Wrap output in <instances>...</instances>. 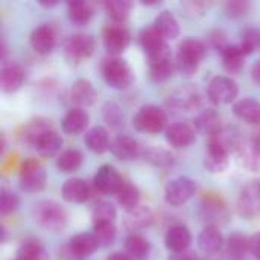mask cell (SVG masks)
Here are the masks:
<instances>
[{
	"label": "cell",
	"mask_w": 260,
	"mask_h": 260,
	"mask_svg": "<svg viewBox=\"0 0 260 260\" xmlns=\"http://www.w3.org/2000/svg\"><path fill=\"white\" fill-rule=\"evenodd\" d=\"M207 53V46L204 41L198 38H186L178 44L177 56H175V67L184 76H192L203 58Z\"/></svg>",
	"instance_id": "6da1fadb"
},
{
	"label": "cell",
	"mask_w": 260,
	"mask_h": 260,
	"mask_svg": "<svg viewBox=\"0 0 260 260\" xmlns=\"http://www.w3.org/2000/svg\"><path fill=\"white\" fill-rule=\"evenodd\" d=\"M32 213H34L35 222L41 229L52 232V233L62 232L69 221V215L66 209L53 200H43L37 203Z\"/></svg>",
	"instance_id": "7a4b0ae2"
},
{
	"label": "cell",
	"mask_w": 260,
	"mask_h": 260,
	"mask_svg": "<svg viewBox=\"0 0 260 260\" xmlns=\"http://www.w3.org/2000/svg\"><path fill=\"white\" fill-rule=\"evenodd\" d=\"M102 78L116 90H125L134 82V72L129 64L119 56H108L101 64Z\"/></svg>",
	"instance_id": "3957f363"
},
{
	"label": "cell",
	"mask_w": 260,
	"mask_h": 260,
	"mask_svg": "<svg viewBox=\"0 0 260 260\" xmlns=\"http://www.w3.org/2000/svg\"><path fill=\"white\" fill-rule=\"evenodd\" d=\"M168 116L163 108L154 104H146L137 110L133 117V125L146 134H158L166 129Z\"/></svg>",
	"instance_id": "277c9868"
},
{
	"label": "cell",
	"mask_w": 260,
	"mask_h": 260,
	"mask_svg": "<svg viewBox=\"0 0 260 260\" xmlns=\"http://www.w3.org/2000/svg\"><path fill=\"white\" fill-rule=\"evenodd\" d=\"M239 93V87L236 81L230 76L225 75H218L215 76L207 87V94L209 99L215 105H227L232 104Z\"/></svg>",
	"instance_id": "5b68a950"
},
{
	"label": "cell",
	"mask_w": 260,
	"mask_h": 260,
	"mask_svg": "<svg viewBox=\"0 0 260 260\" xmlns=\"http://www.w3.org/2000/svg\"><path fill=\"white\" fill-rule=\"evenodd\" d=\"M102 41H104L105 49L113 56H117L122 52H125L126 47L129 46L131 34L123 23L111 21L102 29Z\"/></svg>",
	"instance_id": "8992f818"
},
{
	"label": "cell",
	"mask_w": 260,
	"mask_h": 260,
	"mask_svg": "<svg viewBox=\"0 0 260 260\" xmlns=\"http://www.w3.org/2000/svg\"><path fill=\"white\" fill-rule=\"evenodd\" d=\"M46 171L43 165L34 158L26 160L20 169V187L24 192H40L46 187Z\"/></svg>",
	"instance_id": "52a82bcc"
},
{
	"label": "cell",
	"mask_w": 260,
	"mask_h": 260,
	"mask_svg": "<svg viewBox=\"0 0 260 260\" xmlns=\"http://www.w3.org/2000/svg\"><path fill=\"white\" fill-rule=\"evenodd\" d=\"M197 192V184L189 177H177L165 187V200L169 206L186 204Z\"/></svg>",
	"instance_id": "ba28073f"
},
{
	"label": "cell",
	"mask_w": 260,
	"mask_h": 260,
	"mask_svg": "<svg viewBox=\"0 0 260 260\" xmlns=\"http://www.w3.org/2000/svg\"><path fill=\"white\" fill-rule=\"evenodd\" d=\"M94 38L88 34H73L64 41V53L72 62H81L94 52Z\"/></svg>",
	"instance_id": "9c48e42d"
},
{
	"label": "cell",
	"mask_w": 260,
	"mask_h": 260,
	"mask_svg": "<svg viewBox=\"0 0 260 260\" xmlns=\"http://www.w3.org/2000/svg\"><path fill=\"white\" fill-rule=\"evenodd\" d=\"M238 210L244 218L260 215V180H253L244 186L238 198Z\"/></svg>",
	"instance_id": "30bf717a"
},
{
	"label": "cell",
	"mask_w": 260,
	"mask_h": 260,
	"mask_svg": "<svg viewBox=\"0 0 260 260\" xmlns=\"http://www.w3.org/2000/svg\"><path fill=\"white\" fill-rule=\"evenodd\" d=\"M236 157L242 168L250 172L260 171V136L242 139L236 148Z\"/></svg>",
	"instance_id": "8fae6325"
},
{
	"label": "cell",
	"mask_w": 260,
	"mask_h": 260,
	"mask_svg": "<svg viewBox=\"0 0 260 260\" xmlns=\"http://www.w3.org/2000/svg\"><path fill=\"white\" fill-rule=\"evenodd\" d=\"M148 61H149V76L155 82L168 81L177 70L175 59H172V53L169 47L154 56H149Z\"/></svg>",
	"instance_id": "7c38bea8"
},
{
	"label": "cell",
	"mask_w": 260,
	"mask_h": 260,
	"mask_svg": "<svg viewBox=\"0 0 260 260\" xmlns=\"http://www.w3.org/2000/svg\"><path fill=\"white\" fill-rule=\"evenodd\" d=\"M168 105L175 111H193L201 105V94L193 85H183L169 96Z\"/></svg>",
	"instance_id": "4fadbf2b"
},
{
	"label": "cell",
	"mask_w": 260,
	"mask_h": 260,
	"mask_svg": "<svg viewBox=\"0 0 260 260\" xmlns=\"http://www.w3.org/2000/svg\"><path fill=\"white\" fill-rule=\"evenodd\" d=\"M122 184H123V180L120 174L117 172L116 168L110 165H102L93 177L94 189L104 195H111V193L116 195Z\"/></svg>",
	"instance_id": "5bb4252c"
},
{
	"label": "cell",
	"mask_w": 260,
	"mask_h": 260,
	"mask_svg": "<svg viewBox=\"0 0 260 260\" xmlns=\"http://www.w3.org/2000/svg\"><path fill=\"white\" fill-rule=\"evenodd\" d=\"M166 140L171 146L183 149L190 146L197 139V129L186 122H175L166 128Z\"/></svg>",
	"instance_id": "9a60e30c"
},
{
	"label": "cell",
	"mask_w": 260,
	"mask_h": 260,
	"mask_svg": "<svg viewBox=\"0 0 260 260\" xmlns=\"http://www.w3.org/2000/svg\"><path fill=\"white\" fill-rule=\"evenodd\" d=\"M24 82V70L14 61H2L0 69V88L5 93L17 91Z\"/></svg>",
	"instance_id": "2e32d148"
},
{
	"label": "cell",
	"mask_w": 260,
	"mask_h": 260,
	"mask_svg": "<svg viewBox=\"0 0 260 260\" xmlns=\"http://www.w3.org/2000/svg\"><path fill=\"white\" fill-rule=\"evenodd\" d=\"M30 46L35 52L41 53V55H47L50 53L58 41L56 32L50 24H40L37 26L32 32H30Z\"/></svg>",
	"instance_id": "e0dca14e"
},
{
	"label": "cell",
	"mask_w": 260,
	"mask_h": 260,
	"mask_svg": "<svg viewBox=\"0 0 260 260\" xmlns=\"http://www.w3.org/2000/svg\"><path fill=\"white\" fill-rule=\"evenodd\" d=\"M139 43L142 46V49L145 50V53L149 56H154L157 53H160L161 50L168 49V43L165 40V37L161 35V32L154 26H148V27H143L139 34Z\"/></svg>",
	"instance_id": "ac0fdd59"
},
{
	"label": "cell",
	"mask_w": 260,
	"mask_h": 260,
	"mask_svg": "<svg viewBox=\"0 0 260 260\" xmlns=\"http://www.w3.org/2000/svg\"><path fill=\"white\" fill-rule=\"evenodd\" d=\"M192 244V235L190 230L183 224L172 225L165 236V245L172 253H183L187 251Z\"/></svg>",
	"instance_id": "d6986e66"
},
{
	"label": "cell",
	"mask_w": 260,
	"mask_h": 260,
	"mask_svg": "<svg viewBox=\"0 0 260 260\" xmlns=\"http://www.w3.org/2000/svg\"><path fill=\"white\" fill-rule=\"evenodd\" d=\"M99 248L93 233H78L69 241V251L76 260L87 259Z\"/></svg>",
	"instance_id": "ffe728a7"
},
{
	"label": "cell",
	"mask_w": 260,
	"mask_h": 260,
	"mask_svg": "<svg viewBox=\"0 0 260 260\" xmlns=\"http://www.w3.org/2000/svg\"><path fill=\"white\" fill-rule=\"evenodd\" d=\"M110 151L117 160H122V161L134 160L140 152L137 140L126 134H119L117 137H114L111 142Z\"/></svg>",
	"instance_id": "44dd1931"
},
{
	"label": "cell",
	"mask_w": 260,
	"mask_h": 260,
	"mask_svg": "<svg viewBox=\"0 0 260 260\" xmlns=\"http://www.w3.org/2000/svg\"><path fill=\"white\" fill-rule=\"evenodd\" d=\"M70 99L78 108L85 110L87 107L93 105V102L96 99V90L90 81L78 79L73 82V85L70 88Z\"/></svg>",
	"instance_id": "7402d4cb"
},
{
	"label": "cell",
	"mask_w": 260,
	"mask_h": 260,
	"mask_svg": "<svg viewBox=\"0 0 260 260\" xmlns=\"http://www.w3.org/2000/svg\"><path fill=\"white\" fill-rule=\"evenodd\" d=\"M225 241L222 233L215 225H207L198 236V247L204 254H216L224 247Z\"/></svg>",
	"instance_id": "603a6c76"
},
{
	"label": "cell",
	"mask_w": 260,
	"mask_h": 260,
	"mask_svg": "<svg viewBox=\"0 0 260 260\" xmlns=\"http://www.w3.org/2000/svg\"><path fill=\"white\" fill-rule=\"evenodd\" d=\"M87 125H88V114L84 108H78V107L69 110L61 122L62 131L69 136L81 134L82 131H85Z\"/></svg>",
	"instance_id": "cb8c5ba5"
},
{
	"label": "cell",
	"mask_w": 260,
	"mask_h": 260,
	"mask_svg": "<svg viewBox=\"0 0 260 260\" xmlns=\"http://www.w3.org/2000/svg\"><path fill=\"white\" fill-rule=\"evenodd\" d=\"M62 198L67 203H85L90 197V187L82 178H69L61 189Z\"/></svg>",
	"instance_id": "d4e9b609"
},
{
	"label": "cell",
	"mask_w": 260,
	"mask_h": 260,
	"mask_svg": "<svg viewBox=\"0 0 260 260\" xmlns=\"http://www.w3.org/2000/svg\"><path fill=\"white\" fill-rule=\"evenodd\" d=\"M233 113L244 122L250 125L260 123V102L253 98H244L235 102Z\"/></svg>",
	"instance_id": "484cf974"
},
{
	"label": "cell",
	"mask_w": 260,
	"mask_h": 260,
	"mask_svg": "<svg viewBox=\"0 0 260 260\" xmlns=\"http://www.w3.org/2000/svg\"><path fill=\"white\" fill-rule=\"evenodd\" d=\"M53 129L52 126V122L49 119H43V117H38V119H34L30 120L24 128H23V134H21V139L26 145H29L30 148H35V145L38 143V140L47 133Z\"/></svg>",
	"instance_id": "4316f807"
},
{
	"label": "cell",
	"mask_w": 260,
	"mask_h": 260,
	"mask_svg": "<svg viewBox=\"0 0 260 260\" xmlns=\"http://www.w3.org/2000/svg\"><path fill=\"white\" fill-rule=\"evenodd\" d=\"M84 143H85V146H87L91 152H96V154H104V152L108 151L110 146H111L108 131H107L104 126H99V125L90 128V129L85 133Z\"/></svg>",
	"instance_id": "83f0119b"
},
{
	"label": "cell",
	"mask_w": 260,
	"mask_h": 260,
	"mask_svg": "<svg viewBox=\"0 0 260 260\" xmlns=\"http://www.w3.org/2000/svg\"><path fill=\"white\" fill-rule=\"evenodd\" d=\"M230 154L218 146L207 145V151L204 155V166L212 174H221L229 168L230 163Z\"/></svg>",
	"instance_id": "f1b7e54d"
},
{
	"label": "cell",
	"mask_w": 260,
	"mask_h": 260,
	"mask_svg": "<svg viewBox=\"0 0 260 260\" xmlns=\"http://www.w3.org/2000/svg\"><path fill=\"white\" fill-rule=\"evenodd\" d=\"M125 251L131 260H146L151 253V244L139 233H131L125 239Z\"/></svg>",
	"instance_id": "f546056e"
},
{
	"label": "cell",
	"mask_w": 260,
	"mask_h": 260,
	"mask_svg": "<svg viewBox=\"0 0 260 260\" xmlns=\"http://www.w3.org/2000/svg\"><path fill=\"white\" fill-rule=\"evenodd\" d=\"M154 219V213L148 206H137L136 209L126 212V218H125V225L129 232H137L142 230L148 225H151Z\"/></svg>",
	"instance_id": "4dcf8cb0"
},
{
	"label": "cell",
	"mask_w": 260,
	"mask_h": 260,
	"mask_svg": "<svg viewBox=\"0 0 260 260\" xmlns=\"http://www.w3.org/2000/svg\"><path fill=\"white\" fill-rule=\"evenodd\" d=\"M222 66L229 73H238L245 64V52L239 44H229L222 52Z\"/></svg>",
	"instance_id": "1f68e13d"
},
{
	"label": "cell",
	"mask_w": 260,
	"mask_h": 260,
	"mask_svg": "<svg viewBox=\"0 0 260 260\" xmlns=\"http://www.w3.org/2000/svg\"><path fill=\"white\" fill-rule=\"evenodd\" d=\"M225 251L232 260H244L250 251V238L242 233H232L225 241Z\"/></svg>",
	"instance_id": "d6a6232c"
},
{
	"label": "cell",
	"mask_w": 260,
	"mask_h": 260,
	"mask_svg": "<svg viewBox=\"0 0 260 260\" xmlns=\"http://www.w3.org/2000/svg\"><path fill=\"white\" fill-rule=\"evenodd\" d=\"M154 26L161 32L165 40H174L180 35L178 20L175 18V15L171 11H166V9L161 11L154 20Z\"/></svg>",
	"instance_id": "836d02e7"
},
{
	"label": "cell",
	"mask_w": 260,
	"mask_h": 260,
	"mask_svg": "<svg viewBox=\"0 0 260 260\" xmlns=\"http://www.w3.org/2000/svg\"><path fill=\"white\" fill-rule=\"evenodd\" d=\"M62 146V139L61 136L55 131V129H50L47 131L40 140L38 143L35 145V149L37 152L41 155V157H46V158H50L53 155H56L59 152Z\"/></svg>",
	"instance_id": "e575fe53"
},
{
	"label": "cell",
	"mask_w": 260,
	"mask_h": 260,
	"mask_svg": "<svg viewBox=\"0 0 260 260\" xmlns=\"http://www.w3.org/2000/svg\"><path fill=\"white\" fill-rule=\"evenodd\" d=\"M116 200L120 207H123L126 212H129V210L136 209L137 206H140V190L133 183L123 181V184L120 186V189L116 193Z\"/></svg>",
	"instance_id": "d590c367"
},
{
	"label": "cell",
	"mask_w": 260,
	"mask_h": 260,
	"mask_svg": "<svg viewBox=\"0 0 260 260\" xmlns=\"http://www.w3.org/2000/svg\"><path fill=\"white\" fill-rule=\"evenodd\" d=\"M142 157L149 165H152L155 168H161V169L171 168L174 165V155L168 149H163L158 146H149V148L143 149Z\"/></svg>",
	"instance_id": "8d00e7d4"
},
{
	"label": "cell",
	"mask_w": 260,
	"mask_h": 260,
	"mask_svg": "<svg viewBox=\"0 0 260 260\" xmlns=\"http://www.w3.org/2000/svg\"><path fill=\"white\" fill-rule=\"evenodd\" d=\"M18 260H49V254L44 248V245L37 239H27L24 241L18 251H17Z\"/></svg>",
	"instance_id": "74e56055"
},
{
	"label": "cell",
	"mask_w": 260,
	"mask_h": 260,
	"mask_svg": "<svg viewBox=\"0 0 260 260\" xmlns=\"http://www.w3.org/2000/svg\"><path fill=\"white\" fill-rule=\"evenodd\" d=\"M195 126L200 133L206 134L207 137L215 134L222 125H221V117L215 110H206L203 113L198 114L197 120H195Z\"/></svg>",
	"instance_id": "f35d334b"
},
{
	"label": "cell",
	"mask_w": 260,
	"mask_h": 260,
	"mask_svg": "<svg viewBox=\"0 0 260 260\" xmlns=\"http://www.w3.org/2000/svg\"><path fill=\"white\" fill-rule=\"evenodd\" d=\"M104 9L113 21L123 23L131 14L133 2H129V0H108L104 3Z\"/></svg>",
	"instance_id": "ab89813d"
},
{
	"label": "cell",
	"mask_w": 260,
	"mask_h": 260,
	"mask_svg": "<svg viewBox=\"0 0 260 260\" xmlns=\"http://www.w3.org/2000/svg\"><path fill=\"white\" fill-rule=\"evenodd\" d=\"M82 152L78 151V149H66L62 151L58 158H56V168L61 171V172H66V174H70V172H75L81 168L82 165Z\"/></svg>",
	"instance_id": "60d3db41"
},
{
	"label": "cell",
	"mask_w": 260,
	"mask_h": 260,
	"mask_svg": "<svg viewBox=\"0 0 260 260\" xmlns=\"http://www.w3.org/2000/svg\"><path fill=\"white\" fill-rule=\"evenodd\" d=\"M67 14L72 21L78 24H85L93 15V8L85 0H73L67 3Z\"/></svg>",
	"instance_id": "b9f144b4"
},
{
	"label": "cell",
	"mask_w": 260,
	"mask_h": 260,
	"mask_svg": "<svg viewBox=\"0 0 260 260\" xmlns=\"http://www.w3.org/2000/svg\"><path fill=\"white\" fill-rule=\"evenodd\" d=\"M245 55H250L256 50H260V27L247 26L241 32V44Z\"/></svg>",
	"instance_id": "7bdbcfd3"
},
{
	"label": "cell",
	"mask_w": 260,
	"mask_h": 260,
	"mask_svg": "<svg viewBox=\"0 0 260 260\" xmlns=\"http://www.w3.org/2000/svg\"><path fill=\"white\" fill-rule=\"evenodd\" d=\"M117 216L116 207L110 201H99L94 204L91 212L93 224H102V222H114Z\"/></svg>",
	"instance_id": "ee69618b"
},
{
	"label": "cell",
	"mask_w": 260,
	"mask_h": 260,
	"mask_svg": "<svg viewBox=\"0 0 260 260\" xmlns=\"http://www.w3.org/2000/svg\"><path fill=\"white\" fill-rule=\"evenodd\" d=\"M93 235L99 244V247H110L116 239V227L114 222H102L93 224Z\"/></svg>",
	"instance_id": "f6af8a7d"
},
{
	"label": "cell",
	"mask_w": 260,
	"mask_h": 260,
	"mask_svg": "<svg viewBox=\"0 0 260 260\" xmlns=\"http://www.w3.org/2000/svg\"><path fill=\"white\" fill-rule=\"evenodd\" d=\"M18 204H20V200H18L17 193H14L12 190H9L6 187H3L0 190V213L3 216L15 212Z\"/></svg>",
	"instance_id": "bcb514c9"
},
{
	"label": "cell",
	"mask_w": 260,
	"mask_h": 260,
	"mask_svg": "<svg viewBox=\"0 0 260 260\" xmlns=\"http://www.w3.org/2000/svg\"><path fill=\"white\" fill-rule=\"evenodd\" d=\"M102 116H104V120L110 125V126H119L123 120V114H122V110L117 104L114 102H107L104 107H102Z\"/></svg>",
	"instance_id": "7dc6e473"
},
{
	"label": "cell",
	"mask_w": 260,
	"mask_h": 260,
	"mask_svg": "<svg viewBox=\"0 0 260 260\" xmlns=\"http://www.w3.org/2000/svg\"><path fill=\"white\" fill-rule=\"evenodd\" d=\"M250 8H251L250 2H245V0H232V2H227L224 5L225 14L229 17H233V18L244 17L250 11Z\"/></svg>",
	"instance_id": "c3c4849f"
},
{
	"label": "cell",
	"mask_w": 260,
	"mask_h": 260,
	"mask_svg": "<svg viewBox=\"0 0 260 260\" xmlns=\"http://www.w3.org/2000/svg\"><path fill=\"white\" fill-rule=\"evenodd\" d=\"M207 8H209V5L206 2H200V0H190V2L181 3V9L187 17H201V15H204Z\"/></svg>",
	"instance_id": "681fc988"
},
{
	"label": "cell",
	"mask_w": 260,
	"mask_h": 260,
	"mask_svg": "<svg viewBox=\"0 0 260 260\" xmlns=\"http://www.w3.org/2000/svg\"><path fill=\"white\" fill-rule=\"evenodd\" d=\"M250 251L254 259L260 260V232L250 238Z\"/></svg>",
	"instance_id": "f907efd6"
},
{
	"label": "cell",
	"mask_w": 260,
	"mask_h": 260,
	"mask_svg": "<svg viewBox=\"0 0 260 260\" xmlns=\"http://www.w3.org/2000/svg\"><path fill=\"white\" fill-rule=\"evenodd\" d=\"M169 260H200L197 253L193 251H183V253H172V256L169 257Z\"/></svg>",
	"instance_id": "816d5d0a"
},
{
	"label": "cell",
	"mask_w": 260,
	"mask_h": 260,
	"mask_svg": "<svg viewBox=\"0 0 260 260\" xmlns=\"http://www.w3.org/2000/svg\"><path fill=\"white\" fill-rule=\"evenodd\" d=\"M251 79L256 85L260 87V59L257 62H254V66L251 69Z\"/></svg>",
	"instance_id": "f5cc1de1"
},
{
	"label": "cell",
	"mask_w": 260,
	"mask_h": 260,
	"mask_svg": "<svg viewBox=\"0 0 260 260\" xmlns=\"http://www.w3.org/2000/svg\"><path fill=\"white\" fill-rule=\"evenodd\" d=\"M107 260H131V257L126 254V253H122V251H114L108 256Z\"/></svg>",
	"instance_id": "db71d44e"
},
{
	"label": "cell",
	"mask_w": 260,
	"mask_h": 260,
	"mask_svg": "<svg viewBox=\"0 0 260 260\" xmlns=\"http://www.w3.org/2000/svg\"><path fill=\"white\" fill-rule=\"evenodd\" d=\"M41 5L43 6H53V5H56V2H41Z\"/></svg>",
	"instance_id": "11a10c76"
},
{
	"label": "cell",
	"mask_w": 260,
	"mask_h": 260,
	"mask_svg": "<svg viewBox=\"0 0 260 260\" xmlns=\"http://www.w3.org/2000/svg\"><path fill=\"white\" fill-rule=\"evenodd\" d=\"M15 260H18V259H17V257H15Z\"/></svg>",
	"instance_id": "9f6ffc18"
}]
</instances>
